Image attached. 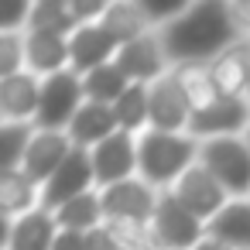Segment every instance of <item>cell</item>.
<instances>
[{"label":"cell","mask_w":250,"mask_h":250,"mask_svg":"<svg viewBox=\"0 0 250 250\" xmlns=\"http://www.w3.org/2000/svg\"><path fill=\"white\" fill-rule=\"evenodd\" d=\"M161 48L168 55V65H209L233 45L247 42V31L240 28L233 4L223 0H195V4L171 24L158 31Z\"/></svg>","instance_id":"obj_1"},{"label":"cell","mask_w":250,"mask_h":250,"mask_svg":"<svg viewBox=\"0 0 250 250\" xmlns=\"http://www.w3.org/2000/svg\"><path fill=\"white\" fill-rule=\"evenodd\" d=\"M199 151L202 141H195L192 134L144 130L137 137V178L158 192H168L199 161Z\"/></svg>","instance_id":"obj_2"},{"label":"cell","mask_w":250,"mask_h":250,"mask_svg":"<svg viewBox=\"0 0 250 250\" xmlns=\"http://www.w3.org/2000/svg\"><path fill=\"white\" fill-rule=\"evenodd\" d=\"M158 199H161V192L151 188L141 178H130V182L100 188V202H103L106 226H117V229H147L151 219H154Z\"/></svg>","instance_id":"obj_3"},{"label":"cell","mask_w":250,"mask_h":250,"mask_svg":"<svg viewBox=\"0 0 250 250\" xmlns=\"http://www.w3.org/2000/svg\"><path fill=\"white\" fill-rule=\"evenodd\" d=\"M147 233V243L154 250H195L206 240V223L195 219L171 192H161Z\"/></svg>","instance_id":"obj_4"},{"label":"cell","mask_w":250,"mask_h":250,"mask_svg":"<svg viewBox=\"0 0 250 250\" xmlns=\"http://www.w3.org/2000/svg\"><path fill=\"white\" fill-rule=\"evenodd\" d=\"M199 161L219 178L229 199H250V147L243 137H212L202 141Z\"/></svg>","instance_id":"obj_5"},{"label":"cell","mask_w":250,"mask_h":250,"mask_svg":"<svg viewBox=\"0 0 250 250\" xmlns=\"http://www.w3.org/2000/svg\"><path fill=\"white\" fill-rule=\"evenodd\" d=\"M86 103L83 76L72 69H62L48 79H42V106H38V130H69L79 106Z\"/></svg>","instance_id":"obj_6"},{"label":"cell","mask_w":250,"mask_h":250,"mask_svg":"<svg viewBox=\"0 0 250 250\" xmlns=\"http://www.w3.org/2000/svg\"><path fill=\"white\" fill-rule=\"evenodd\" d=\"M96 188V171H93V154L83 147H72V154L65 158V165L42 185V209L55 212L65 202L86 195Z\"/></svg>","instance_id":"obj_7"},{"label":"cell","mask_w":250,"mask_h":250,"mask_svg":"<svg viewBox=\"0 0 250 250\" xmlns=\"http://www.w3.org/2000/svg\"><path fill=\"white\" fill-rule=\"evenodd\" d=\"M168 192H171L195 219H202V223H209V219L229 202V192L219 185V178H216L202 161H195Z\"/></svg>","instance_id":"obj_8"},{"label":"cell","mask_w":250,"mask_h":250,"mask_svg":"<svg viewBox=\"0 0 250 250\" xmlns=\"http://www.w3.org/2000/svg\"><path fill=\"white\" fill-rule=\"evenodd\" d=\"M250 127V103L240 96V100H229V96H219L212 100L209 106L195 110L192 113V124H188V134L195 141H212V137H243Z\"/></svg>","instance_id":"obj_9"},{"label":"cell","mask_w":250,"mask_h":250,"mask_svg":"<svg viewBox=\"0 0 250 250\" xmlns=\"http://www.w3.org/2000/svg\"><path fill=\"white\" fill-rule=\"evenodd\" d=\"M147 103H151V130H165V134H188L192 124V103L185 96V89L178 86L175 72L161 76L158 83L147 86Z\"/></svg>","instance_id":"obj_10"},{"label":"cell","mask_w":250,"mask_h":250,"mask_svg":"<svg viewBox=\"0 0 250 250\" xmlns=\"http://www.w3.org/2000/svg\"><path fill=\"white\" fill-rule=\"evenodd\" d=\"M93 171H96V188H110L120 182L137 178V137L127 130H117L93 151Z\"/></svg>","instance_id":"obj_11"},{"label":"cell","mask_w":250,"mask_h":250,"mask_svg":"<svg viewBox=\"0 0 250 250\" xmlns=\"http://www.w3.org/2000/svg\"><path fill=\"white\" fill-rule=\"evenodd\" d=\"M117 65H120V72H124L130 83H141V86H151V83H158L161 76L171 72L158 31L141 35V38L120 45V52H117Z\"/></svg>","instance_id":"obj_12"},{"label":"cell","mask_w":250,"mask_h":250,"mask_svg":"<svg viewBox=\"0 0 250 250\" xmlns=\"http://www.w3.org/2000/svg\"><path fill=\"white\" fill-rule=\"evenodd\" d=\"M42 106V79L35 72H18L0 79V124H35Z\"/></svg>","instance_id":"obj_13"},{"label":"cell","mask_w":250,"mask_h":250,"mask_svg":"<svg viewBox=\"0 0 250 250\" xmlns=\"http://www.w3.org/2000/svg\"><path fill=\"white\" fill-rule=\"evenodd\" d=\"M69 154H72V141H69L65 130H35L31 144H28V151H24L21 171H24L31 182L45 185V182L65 165Z\"/></svg>","instance_id":"obj_14"},{"label":"cell","mask_w":250,"mask_h":250,"mask_svg":"<svg viewBox=\"0 0 250 250\" xmlns=\"http://www.w3.org/2000/svg\"><path fill=\"white\" fill-rule=\"evenodd\" d=\"M69 52H72V72L86 76L100 65H110L117 62V52H120V42L96 21V24H83L69 35Z\"/></svg>","instance_id":"obj_15"},{"label":"cell","mask_w":250,"mask_h":250,"mask_svg":"<svg viewBox=\"0 0 250 250\" xmlns=\"http://www.w3.org/2000/svg\"><path fill=\"white\" fill-rule=\"evenodd\" d=\"M55 236H59V223L48 209L4 219V250H52Z\"/></svg>","instance_id":"obj_16"},{"label":"cell","mask_w":250,"mask_h":250,"mask_svg":"<svg viewBox=\"0 0 250 250\" xmlns=\"http://www.w3.org/2000/svg\"><path fill=\"white\" fill-rule=\"evenodd\" d=\"M24 52H28V72L38 79H48L62 69H72V52L65 35L52 31H24Z\"/></svg>","instance_id":"obj_17"},{"label":"cell","mask_w":250,"mask_h":250,"mask_svg":"<svg viewBox=\"0 0 250 250\" xmlns=\"http://www.w3.org/2000/svg\"><path fill=\"white\" fill-rule=\"evenodd\" d=\"M120 130V124H117V113H113V106H106V103H83L79 106V113H76V120L69 124V141H72V147H83V151H93L96 144H103L106 137H113Z\"/></svg>","instance_id":"obj_18"},{"label":"cell","mask_w":250,"mask_h":250,"mask_svg":"<svg viewBox=\"0 0 250 250\" xmlns=\"http://www.w3.org/2000/svg\"><path fill=\"white\" fill-rule=\"evenodd\" d=\"M206 236L226 250H250V199H229L206 223Z\"/></svg>","instance_id":"obj_19"},{"label":"cell","mask_w":250,"mask_h":250,"mask_svg":"<svg viewBox=\"0 0 250 250\" xmlns=\"http://www.w3.org/2000/svg\"><path fill=\"white\" fill-rule=\"evenodd\" d=\"M247 72H250V38L233 45L229 52H223L216 62H209V76L219 96L229 100H247Z\"/></svg>","instance_id":"obj_20"},{"label":"cell","mask_w":250,"mask_h":250,"mask_svg":"<svg viewBox=\"0 0 250 250\" xmlns=\"http://www.w3.org/2000/svg\"><path fill=\"white\" fill-rule=\"evenodd\" d=\"M35 209H42V185L31 182L21 168L0 171V212H4V219H18Z\"/></svg>","instance_id":"obj_21"},{"label":"cell","mask_w":250,"mask_h":250,"mask_svg":"<svg viewBox=\"0 0 250 250\" xmlns=\"http://www.w3.org/2000/svg\"><path fill=\"white\" fill-rule=\"evenodd\" d=\"M100 24H103L120 45H127V42H134V38L154 31V24L147 21L144 7H141V0H113V4L106 7V14L100 18Z\"/></svg>","instance_id":"obj_22"},{"label":"cell","mask_w":250,"mask_h":250,"mask_svg":"<svg viewBox=\"0 0 250 250\" xmlns=\"http://www.w3.org/2000/svg\"><path fill=\"white\" fill-rule=\"evenodd\" d=\"M52 216H55L59 229H76V233H93V229H100V226L106 223L103 202H100V188H93V192H86V195L65 202V206L55 209Z\"/></svg>","instance_id":"obj_23"},{"label":"cell","mask_w":250,"mask_h":250,"mask_svg":"<svg viewBox=\"0 0 250 250\" xmlns=\"http://www.w3.org/2000/svg\"><path fill=\"white\" fill-rule=\"evenodd\" d=\"M134 83L120 72V65L117 62H110V65H100V69H93V72H86L83 76V93H86V100L89 103H106V106H113L127 89H130Z\"/></svg>","instance_id":"obj_24"},{"label":"cell","mask_w":250,"mask_h":250,"mask_svg":"<svg viewBox=\"0 0 250 250\" xmlns=\"http://www.w3.org/2000/svg\"><path fill=\"white\" fill-rule=\"evenodd\" d=\"M113 113H117V124L120 130L141 137L144 130H151V103H147V86L134 83L117 103H113Z\"/></svg>","instance_id":"obj_25"},{"label":"cell","mask_w":250,"mask_h":250,"mask_svg":"<svg viewBox=\"0 0 250 250\" xmlns=\"http://www.w3.org/2000/svg\"><path fill=\"white\" fill-rule=\"evenodd\" d=\"M28 31H52V35L69 38L76 31V18L69 11V0H35Z\"/></svg>","instance_id":"obj_26"},{"label":"cell","mask_w":250,"mask_h":250,"mask_svg":"<svg viewBox=\"0 0 250 250\" xmlns=\"http://www.w3.org/2000/svg\"><path fill=\"white\" fill-rule=\"evenodd\" d=\"M35 124H0V171H18L35 137Z\"/></svg>","instance_id":"obj_27"},{"label":"cell","mask_w":250,"mask_h":250,"mask_svg":"<svg viewBox=\"0 0 250 250\" xmlns=\"http://www.w3.org/2000/svg\"><path fill=\"white\" fill-rule=\"evenodd\" d=\"M171 72H175L178 86L185 89L192 110H202V106H209L212 100H219V93H216V86H212V76H209V65H178V69H171Z\"/></svg>","instance_id":"obj_28"},{"label":"cell","mask_w":250,"mask_h":250,"mask_svg":"<svg viewBox=\"0 0 250 250\" xmlns=\"http://www.w3.org/2000/svg\"><path fill=\"white\" fill-rule=\"evenodd\" d=\"M28 69V52H24V35L0 31V79L18 76Z\"/></svg>","instance_id":"obj_29"},{"label":"cell","mask_w":250,"mask_h":250,"mask_svg":"<svg viewBox=\"0 0 250 250\" xmlns=\"http://www.w3.org/2000/svg\"><path fill=\"white\" fill-rule=\"evenodd\" d=\"M86 240H89V250H127V243L103 223L100 229H93V233H86Z\"/></svg>","instance_id":"obj_30"},{"label":"cell","mask_w":250,"mask_h":250,"mask_svg":"<svg viewBox=\"0 0 250 250\" xmlns=\"http://www.w3.org/2000/svg\"><path fill=\"white\" fill-rule=\"evenodd\" d=\"M52 250H89V240L86 233H76V229H59Z\"/></svg>","instance_id":"obj_31"},{"label":"cell","mask_w":250,"mask_h":250,"mask_svg":"<svg viewBox=\"0 0 250 250\" xmlns=\"http://www.w3.org/2000/svg\"><path fill=\"white\" fill-rule=\"evenodd\" d=\"M195 250H226V247H223V243H216V240H209V236H206V240H202V243H199V247H195Z\"/></svg>","instance_id":"obj_32"},{"label":"cell","mask_w":250,"mask_h":250,"mask_svg":"<svg viewBox=\"0 0 250 250\" xmlns=\"http://www.w3.org/2000/svg\"><path fill=\"white\" fill-rule=\"evenodd\" d=\"M247 103H250V72H247Z\"/></svg>","instance_id":"obj_33"},{"label":"cell","mask_w":250,"mask_h":250,"mask_svg":"<svg viewBox=\"0 0 250 250\" xmlns=\"http://www.w3.org/2000/svg\"><path fill=\"white\" fill-rule=\"evenodd\" d=\"M243 141H247V147H250V127H247V134H243Z\"/></svg>","instance_id":"obj_34"}]
</instances>
